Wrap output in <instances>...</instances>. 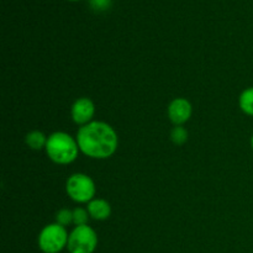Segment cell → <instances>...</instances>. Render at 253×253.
<instances>
[{
  "instance_id": "6da1fadb",
  "label": "cell",
  "mask_w": 253,
  "mask_h": 253,
  "mask_svg": "<svg viewBox=\"0 0 253 253\" xmlns=\"http://www.w3.org/2000/svg\"><path fill=\"white\" fill-rule=\"evenodd\" d=\"M79 150L91 158L104 160L115 153L119 138L115 130L103 121H91L82 126L77 133Z\"/></svg>"
},
{
  "instance_id": "7a4b0ae2",
  "label": "cell",
  "mask_w": 253,
  "mask_h": 253,
  "mask_svg": "<svg viewBox=\"0 0 253 253\" xmlns=\"http://www.w3.org/2000/svg\"><path fill=\"white\" fill-rule=\"evenodd\" d=\"M46 152L49 160L57 165H69L78 157L79 146L77 140L66 132H54L47 140Z\"/></svg>"
},
{
  "instance_id": "3957f363",
  "label": "cell",
  "mask_w": 253,
  "mask_h": 253,
  "mask_svg": "<svg viewBox=\"0 0 253 253\" xmlns=\"http://www.w3.org/2000/svg\"><path fill=\"white\" fill-rule=\"evenodd\" d=\"M67 194L77 203H89L95 195V184L89 175L77 173L71 175L66 183Z\"/></svg>"
},
{
  "instance_id": "277c9868",
  "label": "cell",
  "mask_w": 253,
  "mask_h": 253,
  "mask_svg": "<svg viewBox=\"0 0 253 253\" xmlns=\"http://www.w3.org/2000/svg\"><path fill=\"white\" fill-rule=\"evenodd\" d=\"M68 234L59 224L47 225L39 237L40 249L44 253H58L68 244Z\"/></svg>"
},
{
  "instance_id": "5b68a950",
  "label": "cell",
  "mask_w": 253,
  "mask_h": 253,
  "mask_svg": "<svg viewBox=\"0 0 253 253\" xmlns=\"http://www.w3.org/2000/svg\"><path fill=\"white\" fill-rule=\"evenodd\" d=\"M98 245L95 231L88 225L76 226L68 239V251L71 253H93Z\"/></svg>"
},
{
  "instance_id": "8992f818",
  "label": "cell",
  "mask_w": 253,
  "mask_h": 253,
  "mask_svg": "<svg viewBox=\"0 0 253 253\" xmlns=\"http://www.w3.org/2000/svg\"><path fill=\"white\" fill-rule=\"evenodd\" d=\"M94 113H95V106L89 98H79L78 100L74 101L71 109L73 121L82 126L91 123L90 120L93 119Z\"/></svg>"
},
{
  "instance_id": "52a82bcc",
  "label": "cell",
  "mask_w": 253,
  "mask_h": 253,
  "mask_svg": "<svg viewBox=\"0 0 253 253\" xmlns=\"http://www.w3.org/2000/svg\"><path fill=\"white\" fill-rule=\"evenodd\" d=\"M168 116L174 125H183L192 116V104L184 98L174 99L168 106Z\"/></svg>"
},
{
  "instance_id": "ba28073f",
  "label": "cell",
  "mask_w": 253,
  "mask_h": 253,
  "mask_svg": "<svg viewBox=\"0 0 253 253\" xmlns=\"http://www.w3.org/2000/svg\"><path fill=\"white\" fill-rule=\"evenodd\" d=\"M88 210L90 217L94 220H106L109 219L111 214V207L106 200L104 199H93L91 202L88 203Z\"/></svg>"
},
{
  "instance_id": "9c48e42d",
  "label": "cell",
  "mask_w": 253,
  "mask_h": 253,
  "mask_svg": "<svg viewBox=\"0 0 253 253\" xmlns=\"http://www.w3.org/2000/svg\"><path fill=\"white\" fill-rule=\"evenodd\" d=\"M47 140L48 137L44 136L43 132L41 131H31L30 133L26 135V145L29 146L31 150L40 151L42 148H46Z\"/></svg>"
},
{
  "instance_id": "30bf717a",
  "label": "cell",
  "mask_w": 253,
  "mask_h": 253,
  "mask_svg": "<svg viewBox=\"0 0 253 253\" xmlns=\"http://www.w3.org/2000/svg\"><path fill=\"white\" fill-rule=\"evenodd\" d=\"M240 108L245 114L253 116V86L242 91L240 95Z\"/></svg>"
},
{
  "instance_id": "8fae6325",
  "label": "cell",
  "mask_w": 253,
  "mask_h": 253,
  "mask_svg": "<svg viewBox=\"0 0 253 253\" xmlns=\"http://www.w3.org/2000/svg\"><path fill=\"white\" fill-rule=\"evenodd\" d=\"M170 140L173 141V143L180 146L184 145L188 140V132L184 127L182 126H175L174 128L170 132Z\"/></svg>"
},
{
  "instance_id": "7c38bea8",
  "label": "cell",
  "mask_w": 253,
  "mask_h": 253,
  "mask_svg": "<svg viewBox=\"0 0 253 253\" xmlns=\"http://www.w3.org/2000/svg\"><path fill=\"white\" fill-rule=\"evenodd\" d=\"M88 210L83 209V208H77L73 210V224L76 226H82V225H86L89 219Z\"/></svg>"
},
{
  "instance_id": "4fadbf2b",
  "label": "cell",
  "mask_w": 253,
  "mask_h": 253,
  "mask_svg": "<svg viewBox=\"0 0 253 253\" xmlns=\"http://www.w3.org/2000/svg\"><path fill=\"white\" fill-rule=\"evenodd\" d=\"M57 224L62 225V226H67L71 222H73V211L69 209H62L57 212L56 215Z\"/></svg>"
},
{
  "instance_id": "5bb4252c",
  "label": "cell",
  "mask_w": 253,
  "mask_h": 253,
  "mask_svg": "<svg viewBox=\"0 0 253 253\" xmlns=\"http://www.w3.org/2000/svg\"><path fill=\"white\" fill-rule=\"evenodd\" d=\"M91 6L96 10H105L110 5V0H90Z\"/></svg>"
},
{
  "instance_id": "9a60e30c",
  "label": "cell",
  "mask_w": 253,
  "mask_h": 253,
  "mask_svg": "<svg viewBox=\"0 0 253 253\" xmlns=\"http://www.w3.org/2000/svg\"><path fill=\"white\" fill-rule=\"evenodd\" d=\"M251 146H252V148H253V136H252V140H251Z\"/></svg>"
},
{
  "instance_id": "2e32d148",
  "label": "cell",
  "mask_w": 253,
  "mask_h": 253,
  "mask_svg": "<svg viewBox=\"0 0 253 253\" xmlns=\"http://www.w3.org/2000/svg\"><path fill=\"white\" fill-rule=\"evenodd\" d=\"M71 1H77V0H71Z\"/></svg>"
}]
</instances>
